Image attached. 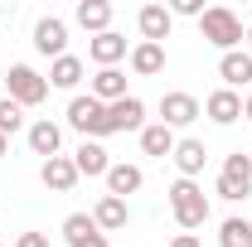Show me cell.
<instances>
[{"mask_svg":"<svg viewBox=\"0 0 252 247\" xmlns=\"http://www.w3.org/2000/svg\"><path fill=\"white\" fill-rule=\"evenodd\" d=\"M165 194H170V214L180 223V233H199L209 223V194L199 180H175Z\"/></svg>","mask_w":252,"mask_h":247,"instance_id":"obj_1","label":"cell"},{"mask_svg":"<svg viewBox=\"0 0 252 247\" xmlns=\"http://www.w3.org/2000/svg\"><path fill=\"white\" fill-rule=\"evenodd\" d=\"M199 34H204V39H209L219 54H233V49L248 39V25H243V20H238L228 5H209V10L199 15Z\"/></svg>","mask_w":252,"mask_h":247,"instance_id":"obj_2","label":"cell"},{"mask_svg":"<svg viewBox=\"0 0 252 247\" xmlns=\"http://www.w3.org/2000/svg\"><path fill=\"white\" fill-rule=\"evenodd\" d=\"M68 126H73V131H78L83 141H102V136H117V131H112V112H107V107H102L93 93H88V97L78 93L73 102H68Z\"/></svg>","mask_w":252,"mask_h":247,"instance_id":"obj_3","label":"cell"},{"mask_svg":"<svg viewBox=\"0 0 252 247\" xmlns=\"http://www.w3.org/2000/svg\"><path fill=\"white\" fill-rule=\"evenodd\" d=\"M5 88H10V102H20V107H39V102L49 97V78H44V73H34L30 63H10Z\"/></svg>","mask_w":252,"mask_h":247,"instance_id":"obj_4","label":"cell"},{"mask_svg":"<svg viewBox=\"0 0 252 247\" xmlns=\"http://www.w3.org/2000/svg\"><path fill=\"white\" fill-rule=\"evenodd\" d=\"M199 112H204V107H199L194 93H165V97H160V126H170V131L199 122Z\"/></svg>","mask_w":252,"mask_h":247,"instance_id":"obj_5","label":"cell"},{"mask_svg":"<svg viewBox=\"0 0 252 247\" xmlns=\"http://www.w3.org/2000/svg\"><path fill=\"white\" fill-rule=\"evenodd\" d=\"M34 49H39L44 59H63V54H68V25H63L59 15H44V20L34 25Z\"/></svg>","mask_w":252,"mask_h":247,"instance_id":"obj_6","label":"cell"},{"mask_svg":"<svg viewBox=\"0 0 252 247\" xmlns=\"http://www.w3.org/2000/svg\"><path fill=\"white\" fill-rule=\"evenodd\" d=\"M170 25H175L170 5H141V15H136V30H141L146 44H165L170 39Z\"/></svg>","mask_w":252,"mask_h":247,"instance_id":"obj_7","label":"cell"},{"mask_svg":"<svg viewBox=\"0 0 252 247\" xmlns=\"http://www.w3.org/2000/svg\"><path fill=\"white\" fill-rule=\"evenodd\" d=\"M175 170H180V180H199L204 175V165H209V151H204V141H194V136H185V141H175Z\"/></svg>","mask_w":252,"mask_h":247,"instance_id":"obj_8","label":"cell"},{"mask_svg":"<svg viewBox=\"0 0 252 247\" xmlns=\"http://www.w3.org/2000/svg\"><path fill=\"white\" fill-rule=\"evenodd\" d=\"M204 117H209L214 126H233V122H243V97L228 93V88L209 93V97H204Z\"/></svg>","mask_w":252,"mask_h":247,"instance_id":"obj_9","label":"cell"},{"mask_svg":"<svg viewBox=\"0 0 252 247\" xmlns=\"http://www.w3.org/2000/svg\"><path fill=\"white\" fill-rule=\"evenodd\" d=\"M39 180L49 194H68V189L78 185V170H73V155H54V160H44L39 165Z\"/></svg>","mask_w":252,"mask_h":247,"instance_id":"obj_10","label":"cell"},{"mask_svg":"<svg viewBox=\"0 0 252 247\" xmlns=\"http://www.w3.org/2000/svg\"><path fill=\"white\" fill-rule=\"evenodd\" d=\"M73 170H78V180H83V175H88V180H107L112 160L102 151V141H83V146L73 151Z\"/></svg>","mask_w":252,"mask_h":247,"instance_id":"obj_11","label":"cell"},{"mask_svg":"<svg viewBox=\"0 0 252 247\" xmlns=\"http://www.w3.org/2000/svg\"><path fill=\"white\" fill-rule=\"evenodd\" d=\"M107 112H112V131H136V136L146 131V102L136 93H126L122 102H112Z\"/></svg>","mask_w":252,"mask_h":247,"instance_id":"obj_12","label":"cell"},{"mask_svg":"<svg viewBox=\"0 0 252 247\" xmlns=\"http://www.w3.org/2000/svg\"><path fill=\"white\" fill-rule=\"evenodd\" d=\"M126 63H131V73L136 78H156V73H165V44H131V54H126Z\"/></svg>","mask_w":252,"mask_h":247,"instance_id":"obj_13","label":"cell"},{"mask_svg":"<svg viewBox=\"0 0 252 247\" xmlns=\"http://www.w3.org/2000/svg\"><path fill=\"white\" fill-rule=\"evenodd\" d=\"M88 93H93L102 107L122 102V97H126V73H122V68H97V73H93V83H88Z\"/></svg>","mask_w":252,"mask_h":247,"instance_id":"obj_14","label":"cell"},{"mask_svg":"<svg viewBox=\"0 0 252 247\" xmlns=\"http://www.w3.org/2000/svg\"><path fill=\"white\" fill-rule=\"evenodd\" d=\"M93 223L102 228V233H122L126 223H131V209H126V199H117V194H102L93 209Z\"/></svg>","mask_w":252,"mask_h":247,"instance_id":"obj_15","label":"cell"},{"mask_svg":"<svg viewBox=\"0 0 252 247\" xmlns=\"http://www.w3.org/2000/svg\"><path fill=\"white\" fill-rule=\"evenodd\" d=\"M219 78L228 93H238L243 83H252V54L248 49H233V54H223L219 59Z\"/></svg>","mask_w":252,"mask_h":247,"instance_id":"obj_16","label":"cell"},{"mask_svg":"<svg viewBox=\"0 0 252 247\" xmlns=\"http://www.w3.org/2000/svg\"><path fill=\"white\" fill-rule=\"evenodd\" d=\"M126 54H131V49H126V39L117 30H107V34H97L93 44H88V59L97 63V68H117V63L126 59Z\"/></svg>","mask_w":252,"mask_h":247,"instance_id":"obj_17","label":"cell"},{"mask_svg":"<svg viewBox=\"0 0 252 247\" xmlns=\"http://www.w3.org/2000/svg\"><path fill=\"white\" fill-rule=\"evenodd\" d=\"M63 146V126L59 122H49V117H39V122H30V151L34 155H44V160H54Z\"/></svg>","mask_w":252,"mask_h":247,"instance_id":"obj_18","label":"cell"},{"mask_svg":"<svg viewBox=\"0 0 252 247\" xmlns=\"http://www.w3.org/2000/svg\"><path fill=\"white\" fill-rule=\"evenodd\" d=\"M83 78H88V63L78 59V54H63V59L49 63V88H63V93H73Z\"/></svg>","mask_w":252,"mask_h":247,"instance_id":"obj_19","label":"cell"},{"mask_svg":"<svg viewBox=\"0 0 252 247\" xmlns=\"http://www.w3.org/2000/svg\"><path fill=\"white\" fill-rule=\"evenodd\" d=\"M73 20H78V25H83V30L97 39V34L112 30V5H107V0H83V5L73 10Z\"/></svg>","mask_w":252,"mask_h":247,"instance_id":"obj_20","label":"cell"},{"mask_svg":"<svg viewBox=\"0 0 252 247\" xmlns=\"http://www.w3.org/2000/svg\"><path fill=\"white\" fill-rule=\"evenodd\" d=\"M146 185V175H141V165H112L107 170V194H117V199H126V194H136V189Z\"/></svg>","mask_w":252,"mask_h":247,"instance_id":"obj_21","label":"cell"},{"mask_svg":"<svg viewBox=\"0 0 252 247\" xmlns=\"http://www.w3.org/2000/svg\"><path fill=\"white\" fill-rule=\"evenodd\" d=\"M141 155H156V160L175 155V131L160 126V122H146V131H141Z\"/></svg>","mask_w":252,"mask_h":247,"instance_id":"obj_22","label":"cell"},{"mask_svg":"<svg viewBox=\"0 0 252 247\" xmlns=\"http://www.w3.org/2000/svg\"><path fill=\"white\" fill-rule=\"evenodd\" d=\"M219 247H252V223H248V218H223Z\"/></svg>","mask_w":252,"mask_h":247,"instance_id":"obj_23","label":"cell"},{"mask_svg":"<svg viewBox=\"0 0 252 247\" xmlns=\"http://www.w3.org/2000/svg\"><path fill=\"white\" fill-rule=\"evenodd\" d=\"M223 180H233V185H248L252 189V155L243 151H233V155H223V170H219Z\"/></svg>","mask_w":252,"mask_h":247,"instance_id":"obj_24","label":"cell"},{"mask_svg":"<svg viewBox=\"0 0 252 247\" xmlns=\"http://www.w3.org/2000/svg\"><path fill=\"white\" fill-rule=\"evenodd\" d=\"M20 126H25V107L10 102V97H0V136H15Z\"/></svg>","mask_w":252,"mask_h":247,"instance_id":"obj_25","label":"cell"},{"mask_svg":"<svg viewBox=\"0 0 252 247\" xmlns=\"http://www.w3.org/2000/svg\"><path fill=\"white\" fill-rule=\"evenodd\" d=\"M88 233H97L93 214H68V218H63V238H68V247L78 243V238H88Z\"/></svg>","mask_w":252,"mask_h":247,"instance_id":"obj_26","label":"cell"},{"mask_svg":"<svg viewBox=\"0 0 252 247\" xmlns=\"http://www.w3.org/2000/svg\"><path fill=\"white\" fill-rule=\"evenodd\" d=\"M214 194H219V199H228V204H243L252 189H248V185H233V180H223V175H219V180H214Z\"/></svg>","mask_w":252,"mask_h":247,"instance_id":"obj_27","label":"cell"},{"mask_svg":"<svg viewBox=\"0 0 252 247\" xmlns=\"http://www.w3.org/2000/svg\"><path fill=\"white\" fill-rule=\"evenodd\" d=\"M170 15H204V0H170Z\"/></svg>","mask_w":252,"mask_h":247,"instance_id":"obj_28","label":"cell"},{"mask_svg":"<svg viewBox=\"0 0 252 247\" xmlns=\"http://www.w3.org/2000/svg\"><path fill=\"white\" fill-rule=\"evenodd\" d=\"M15 247H49V238H44V233H20Z\"/></svg>","mask_w":252,"mask_h":247,"instance_id":"obj_29","label":"cell"},{"mask_svg":"<svg viewBox=\"0 0 252 247\" xmlns=\"http://www.w3.org/2000/svg\"><path fill=\"white\" fill-rule=\"evenodd\" d=\"M73 247H112V243H107V233L97 228V233H88V238H78V243H73Z\"/></svg>","mask_w":252,"mask_h":247,"instance_id":"obj_30","label":"cell"},{"mask_svg":"<svg viewBox=\"0 0 252 247\" xmlns=\"http://www.w3.org/2000/svg\"><path fill=\"white\" fill-rule=\"evenodd\" d=\"M170 247H204V243H199L194 233H175V238H170Z\"/></svg>","mask_w":252,"mask_h":247,"instance_id":"obj_31","label":"cell"},{"mask_svg":"<svg viewBox=\"0 0 252 247\" xmlns=\"http://www.w3.org/2000/svg\"><path fill=\"white\" fill-rule=\"evenodd\" d=\"M243 122H252V97H248V102H243Z\"/></svg>","mask_w":252,"mask_h":247,"instance_id":"obj_32","label":"cell"},{"mask_svg":"<svg viewBox=\"0 0 252 247\" xmlns=\"http://www.w3.org/2000/svg\"><path fill=\"white\" fill-rule=\"evenodd\" d=\"M248 54H252V25H248Z\"/></svg>","mask_w":252,"mask_h":247,"instance_id":"obj_33","label":"cell"},{"mask_svg":"<svg viewBox=\"0 0 252 247\" xmlns=\"http://www.w3.org/2000/svg\"><path fill=\"white\" fill-rule=\"evenodd\" d=\"M0 155H5V136H0Z\"/></svg>","mask_w":252,"mask_h":247,"instance_id":"obj_34","label":"cell"},{"mask_svg":"<svg viewBox=\"0 0 252 247\" xmlns=\"http://www.w3.org/2000/svg\"><path fill=\"white\" fill-rule=\"evenodd\" d=\"M0 247H5V243H0Z\"/></svg>","mask_w":252,"mask_h":247,"instance_id":"obj_35","label":"cell"},{"mask_svg":"<svg viewBox=\"0 0 252 247\" xmlns=\"http://www.w3.org/2000/svg\"><path fill=\"white\" fill-rule=\"evenodd\" d=\"M248 155H252V151H248Z\"/></svg>","mask_w":252,"mask_h":247,"instance_id":"obj_36","label":"cell"}]
</instances>
